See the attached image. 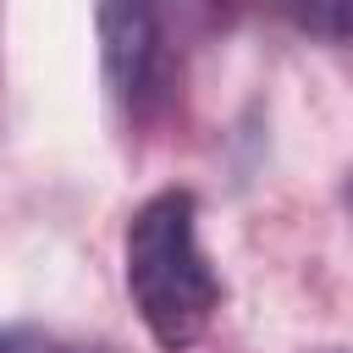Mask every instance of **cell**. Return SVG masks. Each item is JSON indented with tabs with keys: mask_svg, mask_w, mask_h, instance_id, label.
<instances>
[{
	"mask_svg": "<svg viewBox=\"0 0 353 353\" xmlns=\"http://www.w3.org/2000/svg\"><path fill=\"white\" fill-rule=\"evenodd\" d=\"M121 281L160 353L204 342L226 287L199 248V199L188 188L149 193L121 232Z\"/></svg>",
	"mask_w": 353,
	"mask_h": 353,
	"instance_id": "6da1fadb",
	"label": "cell"
},
{
	"mask_svg": "<svg viewBox=\"0 0 353 353\" xmlns=\"http://www.w3.org/2000/svg\"><path fill=\"white\" fill-rule=\"evenodd\" d=\"M193 17L199 0H94L99 77L127 127H149L176 105Z\"/></svg>",
	"mask_w": 353,
	"mask_h": 353,
	"instance_id": "7a4b0ae2",
	"label": "cell"
},
{
	"mask_svg": "<svg viewBox=\"0 0 353 353\" xmlns=\"http://www.w3.org/2000/svg\"><path fill=\"white\" fill-rule=\"evenodd\" d=\"M303 39L320 44H347L353 39V0H270Z\"/></svg>",
	"mask_w": 353,
	"mask_h": 353,
	"instance_id": "3957f363",
	"label": "cell"
},
{
	"mask_svg": "<svg viewBox=\"0 0 353 353\" xmlns=\"http://www.w3.org/2000/svg\"><path fill=\"white\" fill-rule=\"evenodd\" d=\"M0 353H116V347L72 336V331L33 325V320H17V325H0Z\"/></svg>",
	"mask_w": 353,
	"mask_h": 353,
	"instance_id": "277c9868",
	"label": "cell"
},
{
	"mask_svg": "<svg viewBox=\"0 0 353 353\" xmlns=\"http://www.w3.org/2000/svg\"><path fill=\"white\" fill-rule=\"evenodd\" d=\"M342 204H347V215H353V165H347V176H342Z\"/></svg>",
	"mask_w": 353,
	"mask_h": 353,
	"instance_id": "5b68a950",
	"label": "cell"
}]
</instances>
